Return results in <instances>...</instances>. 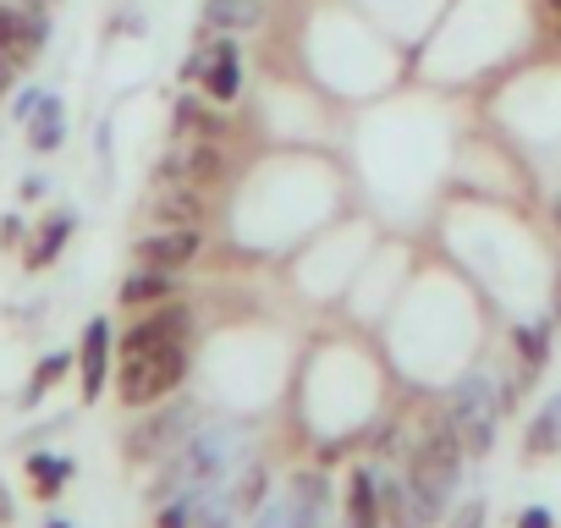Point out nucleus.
<instances>
[{
  "label": "nucleus",
  "instance_id": "nucleus-16",
  "mask_svg": "<svg viewBox=\"0 0 561 528\" xmlns=\"http://www.w3.org/2000/svg\"><path fill=\"white\" fill-rule=\"evenodd\" d=\"M28 479H34V495L39 501H56L67 490V479H72V462L56 457V451H34L28 457Z\"/></svg>",
  "mask_w": 561,
  "mask_h": 528
},
{
  "label": "nucleus",
  "instance_id": "nucleus-24",
  "mask_svg": "<svg viewBox=\"0 0 561 528\" xmlns=\"http://www.w3.org/2000/svg\"><path fill=\"white\" fill-rule=\"evenodd\" d=\"M198 506H204V495H182L154 517V528H198Z\"/></svg>",
  "mask_w": 561,
  "mask_h": 528
},
{
  "label": "nucleus",
  "instance_id": "nucleus-25",
  "mask_svg": "<svg viewBox=\"0 0 561 528\" xmlns=\"http://www.w3.org/2000/svg\"><path fill=\"white\" fill-rule=\"evenodd\" d=\"M446 528H484V501H462V506L451 512Z\"/></svg>",
  "mask_w": 561,
  "mask_h": 528
},
{
  "label": "nucleus",
  "instance_id": "nucleus-5",
  "mask_svg": "<svg viewBox=\"0 0 561 528\" xmlns=\"http://www.w3.org/2000/svg\"><path fill=\"white\" fill-rule=\"evenodd\" d=\"M187 331H193V314L176 303V298H165L160 309H149L127 336H122V358H138V353H154V347H171V342H187Z\"/></svg>",
  "mask_w": 561,
  "mask_h": 528
},
{
  "label": "nucleus",
  "instance_id": "nucleus-30",
  "mask_svg": "<svg viewBox=\"0 0 561 528\" xmlns=\"http://www.w3.org/2000/svg\"><path fill=\"white\" fill-rule=\"evenodd\" d=\"M23 198H45V176H28L23 182Z\"/></svg>",
  "mask_w": 561,
  "mask_h": 528
},
{
  "label": "nucleus",
  "instance_id": "nucleus-23",
  "mask_svg": "<svg viewBox=\"0 0 561 528\" xmlns=\"http://www.w3.org/2000/svg\"><path fill=\"white\" fill-rule=\"evenodd\" d=\"M264 501V468H242V479L226 490V506L231 512H253Z\"/></svg>",
  "mask_w": 561,
  "mask_h": 528
},
{
  "label": "nucleus",
  "instance_id": "nucleus-7",
  "mask_svg": "<svg viewBox=\"0 0 561 528\" xmlns=\"http://www.w3.org/2000/svg\"><path fill=\"white\" fill-rule=\"evenodd\" d=\"M160 182H193V187H215L220 176H226V160H220V149L209 144V138H193V144H176L165 160H160V171H154Z\"/></svg>",
  "mask_w": 561,
  "mask_h": 528
},
{
  "label": "nucleus",
  "instance_id": "nucleus-27",
  "mask_svg": "<svg viewBox=\"0 0 561 528\" xmlns=\"http://www.w3.org/2000/svg\"><path fill=\"white\" fill-rule=\"evenodd\" d=\"M23 242V215H7L0 220V248H18Z\"/></svg>",
  "mask_w": 561,
  "mask_h": 528
},
{
  "label": "nucleus",
  "instance_id": "nucleus-31",
  "mask_svg": "<svg viewBox=\"0 0 561 528\" xmlns=\"http://www.w3.org/2000/svg\"><path fill=\"white\" fill-rule=\"evenodd\" d=\"M0 517H12V501H0Z\"/></svg>",
  "mask_w": 561,
  "mask_h": 528
},
{
  "label": "nucleus",
  "instance_id": "nucleus-28",
  "mask_svg": "<svg viewBox=\"0 0 561 528\" xmlns=\"http://www.w3.org/2000/svg\"><path fill=\"white\" fill-rule=\"evenodd\" d=\"M39 100H45V94H39V89H23V94H18V100H12V116H23V122H28V116H34V111H39Z\"/></svg>",
  "mask_w": 561,
  "mask_h": 528
},
{
  "label": "nucleus",
  "instance_id": "nucleus-33",
  "mask_svg": "<svg viewBox=\"0 0 561 528\" xmlns=\"http://www.w3.org/2000/svg\"><path fill=\"white\" fill-rule=\"evenodd\" d=\"M550 7H556V12H561V0H550Z\"/></svg>",
  "mask_w": 561,
  "mask_h": 528
},
{
  "label": "nucleus",
  "instance_id": "nucleus-21",
  "mask_svg": "<svg viewBox=\"0 0 561 528\" xmlns=\"http://www.w3.org/2000/svg\"><path fill=\"white\" fill-rule=\"evenodd\" d=\"M72 364H78V353H50V358H39V364H34V380H28V397H23V402L34 408V402H39V397H45V391H50V386H56V380H61Z\"/></svg>",
  "mask_w": 561,
  "mask_h": 528
},
{
  "label": "nucleus",
  "instance_id": "nucleus-9",
  "mask_svg": "<svg viewBox=\"0 0 561 528\" xmlns=\"http://www.w3.org/2000/svg\"><path fill=\"white\" fill-rule=\"evenodd\" d=\"M204 72H198V89L215 100V105H231L237 94H242V61H237V45H231V34H220V39H209L204 50Z\"/></svg>",
  "mask_w": 561,
  "mask_h": 528
},
{
  "label": "nucleus",
  "instance_id": "nucleus-19",
  "mask_svg": "<svg viewBox=\"0 0 561 528\" xmlns=\"http://www.w3.org/2000/svg\"><path fill=\"white\" fill-rule=\"evenodd\" d=\"M204 18H209V28H220V34L253 28V23H259V0H209Z\"/></svg>",
  "mask_w": 561,
  "mask_h": 528
},
{
  "label": "nucleus",
  "instance_id": "nucleus-11",
  "mask_svg": "<svg viewBox=\"0 0 561 528\" xmlns=\"http://www.w3.org/2000/svg\"><path fill=\"white\" fill-rule=\"evenodd\" d=\"M78 369H83V402H94V397L105 391V375H111V325H105V320H89V325H83Z\"/></svg>",
  "mask_w": 561,
  "mask_h": 528
},
{
  "label": "nucleus",
  "instance_id": "nucleus-17",
  "mask_svg": "<svg viewBox=\"0 0 561 528\" xmlns=\"http://www.w3.org/2000/svg\"><path fill=\"white\" fill-rule=\"evenodd\" d=\"M556 451H561V397H550L528 424V457H556Z\"/></svg>",
  "mask_w": 561,
  "mask_h": 528
},
{
  "label": "nucleus",
  "instance_id": "nucleus-8",
  "mask_svg": "<svg viewBox=\"0 0 561 528\" xmlns=\"http://www.w3.org/2000/svg\"><path fill=\"white\" fill-rule=\"evenodd\" d=\"M380 506H386V523L391 528H435L440 523V512L424 501V490L408 479V468L391 473V479H380Z\"/></svg>",
  "mask_w": 561,
  "mask_h": 528
},
{
  "label": "nucleus",
  "instance_id": "nucleus-4",
  "mask_svg": "<svg viewBox=\"0 0 561 528\" xmlns=\"http://www.w3.org/2000/svg\"><path fill=\"white\" fill-rule=\"evenodd\" d=\"M193 424H198V413H193V402H176V408H160L154 418H144L133 435H127V462H154V457H171L187 435H193Z\"/></svg>",
  "mask_w": 561,
  "mask_h": 528
},
{
  "label": "nucleus",
  "instance_id": "nucleus-6",
  "mask_svg": "<svg viewBox=\"0 0 561 528\" xmlns=\"http://www.w3.org/2000/svg\"><path fill=\"white\" fill-rule=\"evenodd\" d=\"M50 39V23L39 7H0V56L12 67H28Z\"/></svg>",
  "mask_w": 561,
  "mask_h": 528
},
{
  "label": "nucleus",
  "instance_id": "nucleus-10",
  "mask_svg": "<svg viewBox=\"0 0 561 528\" xmlns=\"http://www.w3.org/2000/svg\"><path fill=\"white\" fill-rule=\"evenodd\" d=\"M198 259V226H165V231H149L138 237V264H149V271H182V264Z\"/></svg>",
  "mask_w": 561,
  "mask_h": 528
},
{
  "label": "nucleus",
  "instance_id": "nucleus-26",
  "mask_svg": "<svg viewBox=\"0 0 561 528\" xmlns=\"http://www.w3.org/2000/svg\"><path fill=\"white\" fill-rule=\"evenodd\" d=\"M517 528H556V517H550L545 506H523V512H517Z\"/></svg>",
  "mask_w": 561,
  "mask_h": 528
},
{
  "label": "nucleus",
  "instance_id": "nucleus-29",
  "mask_svg": "<svg viewBox=\"0 0 561 528\" xmlns=\"http://www.w3.org/2000/svg\"><path fill=\"white\" fill-rule=\"evenodd\" d=\"M253 528H293V512H287V506H270V512H259Z\"/></svg>",
  "mask_w": 561,
  "mask_h": 528
},
{
  "label": "nucleus",
  "instance_id": "nucleus-14",
  "mask_svg": "<svg viewBox=\"0 0 561 528\" xmlns=\"http://www.w3.org/2000/svg\"><path fill=\"white\" fill-rule=\"evenodd\" d=\"M122 309H154V303H165V298H176V276L171 271H149V264H138V271L122 282Z\"/></svg>",
  "mask_w": 561,
  "mask_h": 528
},
{
  "label": "nucleus",
  "instance_id": "nucleus-3",
  "mask_svg": "<svg viewBox=\"0 0 561 528\" xmlns=\"http://www.w3.org/2000/svg\"><path fill=\"white\" fill-rule=\"evenodd\" d=\"M446 418L462 435V451L468 457H490V446H495V402H490V380L484 375H468V380L451 386Z\"/></svg>",
  "mask_w": 561,
  "mask_h": 528
},
{
  "label": "nucleus",
  "instance_id": "nucleus-15",
  "mask_svg": "<svg viewBox=\"0 0 561 528\" xmlns=\"http://www.w3.org/2000/svg\"><path fill=\"white\" fill-rule=\"evenodd\" d=\"M28 144H34L39 154H50V149H61V144H67V105H61L56 94H45V100H39V111L28 116Z\"/></svg>",
  "mask_w": 561,
  "mask_h": 528
},
{
  "label": "nucleus",
  "instance_id": "nucleus-20",
  "mask_svg": "<svg viewBox=\"0 0 561 528\" xmlns=\"http://www.w3.org/2000/svg\"><path fill=\"white\" fill-rule=\"evenodd\" d=\"M512 342H517V358L528 364V375H539L545 358H550V331H545V325H517Z\"/></svg>",
  "mask_w": 561,
  "mask_h": 528
},
{
  "label": "nucleus",
  "instance_id": "nucleus-22",
  "mask_svg": "<svg viewBox=\"0 0 561 528\" xmlns=\"http://www.w3.org/2000/svg\"><path fill=\"white\" fill-rule=\"evenodd\" d=\"M176 127H193V138H209V144L226 133V122L215 111H204L198 100H176Z\"/></svg>",
  "mask_w": 561,
  "mask_h": 528
},
{
  "label": "nucleus",
  "instance_id": "nucleus-13",
  "mask_svg": "<svg viewBox=\"0 0 561 528\" xmlns=\"http://www.w3.org/2000/svg\"><path fill=\"white\" fill-rule=\"evenodd\" d=\"M342 523H347V528H380V523H386V506H380V479H375L369 468H353L347 495H342Z\"/></svg>",
  "mask_w": 561,
  "mask_h": 528
},
{
  "label": "nucleus",
  "instance_id": "nucleus-32",
  "mask_svg": "<svg viewBox=\"0 0 561 528\" xmlns=\"http://www.w3.org/2000/svg\"><path fill=\"white\" fill-rule=\"evenodd\" d=\"M45 528H72V523H61V517H56V523H45Z\"/></svg>",
  "mask_w": 561,
  "mask_h": 528
},
{
  "label": "nucleus",
  "instance_id": "nucleus-12",
  "mask_svg": "<svg viewBox=\"0 0 561 528\" xmlns=\"http://www.w3.org/2000/svg\"><path fill=\"white\" fill-rule=\"evenodd\" d=\"M149 215L165 220V226H198L209 215V204H204V187H193V182H160Z\"/></svg>",
  "mask_w": 561,
  "mask_h": 528
},
{
  "label": "nucleus",
  "instance_id": "nucleus-1",
  "mask_svg": "<svg viewBox=\"0 0 561 528\" xmlns=\"http://www.w3.org/2000/svg\"><path fill=\"white\" fill-rule=\"evenodd\" d=\"M462 435L451 429V418L446 424H435L424 440H413V451H408V479L424 490V501L435 506V512H446V501H451V490H457V479H462Z\"/></svg>",
  "mask_w": 561,
  "mask_h": 528
},
{
  "label": "nucleus",
  "instance_id": "nucleus-18",
  "mask_svg": "<svg viewBox=\"0 0 561 528\" xmlns=\"http://www.w3.org/2000/svg\"><path fill=\"white\" fill-rule=\"evenodd\" d=\"M72 226H78V215H67V209H61V215H50V220L39 226V242L28 248V271H45V264H50V259L67 248Z\"/></svg>",
  "mask_w": 561,
  "mask_h": 528
},
{
  "label": "nucleus",
  "instance_id": "nucleus-2",
  "mask_svg": "<svg viewBox=\"0 0 561 528\" xmlns=\"http://www.w3.org/2000/svg\"><path fill=\"white\" fill-rule=\"evenodd\" d=\"M182 380H187V342H171V347L122 358V369H116V397H122L127 408H154V402L171 397Z\"/></svg>",
  "mask_w": 561,
  "mask_h": 528
}]
</instances>
